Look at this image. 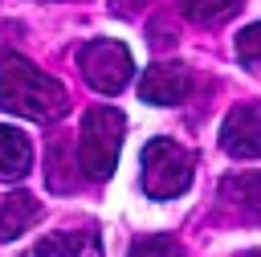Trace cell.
I'll use <instances>...</instances> for the list:
<instances>
[{"instance_id":"obj_1","label":"cell","mask_w":261,"mask_h":257,"mask_svg":"<svg viewBox=\"0 0 261 257\" xmlns=\"http://www.w3.org/2000/svg\"><path fill=\"white\" fill-rule=\"evenodd\" d=\"M0 106L12 110V114H20V118L49 122V118L65 114L69 98H65L61 82H53L49 73H41L20 53H0Z\"/></svg>"},{"instance_id":"obj_2","label":"cell","mask_w":261,"mask_h":257,"mask_svg":"<svg viewBox=\"0 0 261 257\" xmlns=\"http://www.w3.org/2000/svg\"><path fill=\"white\" fill-rule=\"evenodd\" d=\"M122 131H126V122L114 106H94L82 118L77 159H82L90 179H110L114 175V163H118V151H122Z\"/></svg>"},{"instance_id":"obj_3","label":"cell","mask_w":261,"mask_h":257,"mask_svg":"<svg viewBox=\"0 0 261 257\" xmlns=\"http://www.w3.org/2000/svg\"><path fill=\"white\" fill-rule=\"evenodd\" d=\"M192 184V151L171 139H151L143 147V192L151 200L184 196Z\"/></svg>"},{"instance_id":"obj_4","label":"cell","mask_w":261,"mask_h":257,"mask_svg":"<svg viewBox=\"0 0 261 257\" xmlns=\"http://www.w3.org/2000/svg\"><path fill=\"white\" fill-rule=\"evenodd\" d=\"M77 65H82V78L98 94H118L130 82V73H135L130 49L122 41H90V45H82Z\"/></svg>"},{"instance_id":"obj_5","label":"cell","mask_w":261,"mask_h":257,"mask_svg":"<svg viewBox=\"0 0 261 257\" xmlns=\"http://www.w3.org/2000/svg\"><path fill=\"white\" fill-rule=\"evenodd\" d=\"M188 94H192V73L179 61H155L139 78V98L151 102V106H175Z\"/></svg>"},{"instance_id":"obj_6","label":"cell","mask_w":261,"mask_h":257,"mask_svg":"<svg viewBox=\"0 0 261 257\" xmlns=\"http://www.w3.org/2000/svg\"><path fill=\"white\" fill-rule=\"evenodd\" d=\"M220 147L232 155V159H253L261 151V110L257 102H241L224 126H220Z\"/></svg>"},{"instance_id":"obj_7","label":"cell","mask_w":261,"mask_h":257,"mask_svg":"<svg viewBox=\"0 0 261 257\" xmlns=\"http://www.w3.org/2000/svg\"><path fill=\"white\" fill-rule=\"evenodd\" d=\"M24 257H102V245H98V233L77 228V233H53L37 241Z\"/></svg>"},{"instance_id":"obj_8","label":"cell","mask_w":261,"mask_h":257,"mask_svg":"<svg viewBox=\"0 0 261 257\" xmlns=\"http://www.w3.org/2000/svg\"><path fill=\"white\" fill-rule=\"evenodd\" d=\"M41 216V200L29 192H12L0 208V241H16L20 233H29Z\"/></svg>"},{"instance_id":"obj_9","label":"cell","mask_w":261,"mask_h":257,"mask_svg":"<svg viewBox=\"0 0 261 257\" xmlns=\"http://www.w3.org/2000/svg\"><path fill=\"white\" fill-rule=\"evenodd\" d=\"M33 167V147L16 126H0V179H24Z\"/></svg>"},{"instance_id":"obj_10","label":"cell","mask_w":261,"mask_h":257,"mask_svg":"<svg viewBox=\"0 0 261 257\" xmlns=\"http://www.w3.org/2000/svg\"><path fill=\"white\" fill-rule=\"evenodd\" d=\"M179 8H184V16L192 20V24H224L237 8H241V0H179Z\"/></svg>"},{"instance_id":"obj_11","label":"cell","mask_w":261,"mask_h":257,"mask_svg":"<svg viewBox=\"0 0 261 257\" xmlns=\"http://www.w3.org/2000/svg\"><path fill=\"white\" fill-rule=\"evenodd\" d=\"M126 257H184V249L171 237H139Z\"/></svg>"},{"instance_id":"obj_12","label":"cell","mask_w":261,"mask_h":257,"mask_svg":"<svg viewBox=\"0 0 261 257\" xmlns=\"http://www.w3.org/2000/svg\"><path fill=\"white\" fill-rule=\"evenodd\" d=\"M257 45H261V29L249 24V29L237 37V53H241V65H245V69H257Z\"/></svg>"},{"instance_id":"obj_13","label":"cell","mask_w":261,"mask_h":257,"mask_svg":"<svg viewBox=\"0 0 261 257\" xmlns=\"http://www.w3.org/2000/svg\"><path fill=\"white\" fill-rule=\"evenodd\" d=\"M143 4H147V0H110V8H114L118 16H135Z\"/></svg>"}]
</instances>
